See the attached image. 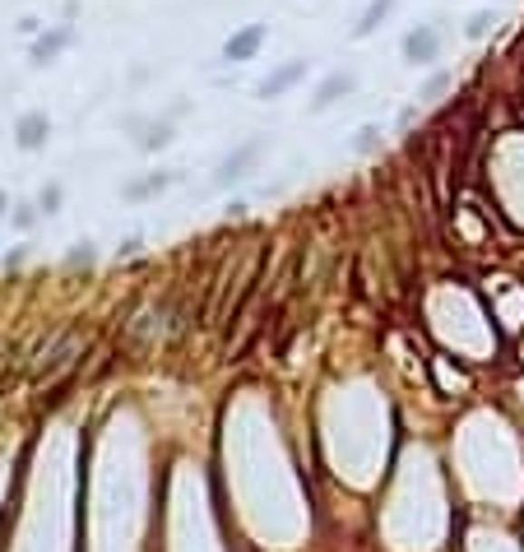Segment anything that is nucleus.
I'll list each match as a JSON object with an SVG mask.
<instances>
[{
	"label": "nucleus",
	"instance_id": "9d476101",
	"mask_svg": "<svg viewBox=\"0 0 524 552\" xmlns=\"http://www.w3.org/2000/svg\"><path fill=\"white\" fill-rule=\"evenodd\" d=\"M446 84H451V74H436V79H432V84H427V98H436V93H441V89H446Z\"/></svg>",
	"mask_w": 524,
	"mask_h": 552
},
{
	"label": "nucleus",
	"instance_id": "0eeeda50",
	"mask_svg": "<svg viewBox=\"0 0 524 552\" xmlns=\"http://www.w3.org/2000/svg\"><path fill=\"white\" fill-rule=\"evenodd\" d=\"M43 140H47V116H37V111H28L24 121H19V144H24V149H37V144H43Z\"/></svg>",
	"mask_w": 524,
	"mask_h": 552
},
{
	"label": "nucleus",
	"instance_id": "20e7f679",
	"mask_svg": "<svg viewBox=\"0 0 524 552\" xmlns=\"http://www.w3.org/2000/svg\"><path fill=\"white\" fill-rule=\"evenodd\" d=\"M302 74H306V61H288V65H278V70L265 79V84H260V98H278V93H288Z\"/></svg>",
	"mask_w": 524,
	"mask_h": 552
},
{
	"label": "nucleus",
	"instance_id": "6e6552de",
	"mask_svg": "<svg viewBox=\"0 0 524 552\" xmlns=\"http://www.w3.org/2000/svg\"><path fill=\"white\" fill-rule=\"evenodd\" d=\"M492 28H497V15H492V10H478V15L469 19V28H464V33H469V37H488Z\"/></svg>",
	"mask_w": 524,
	"mask_h": 552
},
{
	"label": "nucleus",
	"instance_id": "1a4fd4ad",
	"mask_svg": "<svg viewBox=\"0 0 524 552\" xmlns=\"http://www.w3.org/2000/svg\"><path fill=\"white\" fill-rule=\"evenodd\" d=\"M376 144V126H362L357 131V149H372Z\"/></svg>",
	"mask_w": 524,
	"mask_h": 552
},
{
	"label": "nucleus",
	"instance_id": "f03ea898",
	"mask_svg": "<svg viewBox=\"0 0 524 552\" xmlns=\"http://www.w3.org/2000/svg\"><path fill=\"white\" fill-rule=\"evenodd\" d=\"M265 37H269V28L265 24H247V28H237L228 43H223V56L228 61H251L260 47H265Z\"/></svg>",
	"mask_w": 524,
	"mask_h": 552
},
{
	"label": "nucleus",
	"instance_id": "423d86ee",
	"mask_svg": "<svg viewBox=\"0 0 524 552\" xmlns=\"http://www.w3.org/2000/svg\"><path fill=\"white\" fill-rule=\"evenodd\" d=\"M399 5V0H367V10H362V19H357V28H353V37H372L385 19H390V10Z\"/></svg>",
	"mask_w": 524,
	"mask_h": 552
},
{
	"label": "nucleus",
	"instance_id": "f257e3e1",
	"mask_svg": "<svg viewBox=\"0 0 524 552\" xmlns=\"http://www.w3.org/2000/svg\"><path fill=\"white\" fill-rule=\"evenodd\" d=\"M441 56V28L436 24H418L404 33V61L409 65H432Z\"/></svg>",
	"mask_w": 524,
	"mask_h": 552
},
{
	"label": "nucleus",
	"instance_id": "7ed1b4c3",
	"mask_svg": "<svg viewBox=\"0 0 524 552\" xmlns=\"http://www.w3.org/2000/svg\"><path fill=\"white\" fill-rule=\"evenodd\" d=\"M74 43V28L70 24H56V28H47L43 37H37V43H33V65H52L65 47Z\"/></svg>",
	"mask_w": 524,
	"mask_h": 552
},
{
	"label": "nucleus",
	"instance_id": "39448f33",
	"mask_svg": "<svg viewBox=\"0 0 524 552\" xmlns=\"http://www.w3.org/2000/svg\"><path fill=\"white\" fill-rule=\"evenodd\" d=\"M353 84H357V79H353V74H344V70H335V74L325 79V84H320V89H315V98H311V107H315V111H325V107H335V102H339L344 93H353Z\"/></svg>",
	"mask_w": 524,
	"mask_h": 552
}]
</instances>
